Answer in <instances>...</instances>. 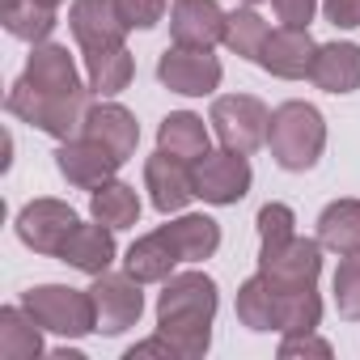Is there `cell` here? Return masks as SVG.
I'll list each match as a JSON object with an SVG mask.
<instances>
[{
    "label": "cell",
    "mask_w": 360,
    "mask_h": 360,
    "mask_svg": "<svg viewBox=\"0 0 360 360\" xmlns=\"http://www.w3.org/2000/svg\"><path fill=\"white\" fill-rule=\"evenodd\" d=\"M221 292L204 271H174L157 297V330L178 347L183 360H200L212 347V318Z\"/></svg>",
    "instance_id": "obj_1"
},
{
    "label": "cell",
    "mask_w": 360,
    "mask_h": 360,
    "mask_svg": "<svg viewBox=\"0 0 360 360\" xmlns=\"http://www.w3.org/2000/svg\"><path fill=\"white\" fill-rule=\"evenodd\" d=\"M94 98H98V94H94L89 85L77 89V94H47V89H34L26 77H18V81L9 85L5 106H9L13 119L39 127V131H47V136L72 140V136L85 131V115H89V106H94Z\"/></svg>",
    "instance_id": "obj_2"
},
{
    "label": "cell",
    "mask_w": 360,
    "mask_h": 360,
    "mask_svg": "<svg viewBox=\"0 0 360 360\" xmlns=\"http://www.w3.org/2000/svg\"><path fill=\"white\" fill-rule=\"evenodd\" d=\"M267 148L280 169H314L326 148V119L309 102H280L267 123Z\"/></svg>",
    "instance_id": "obj_3"
},
{
    "label": "cell",
    "mask_w": 360,
    "mask_h": 360,
    "mask_svg": "<svg viewBox=\"0 0 360 360\" xmlns=\"http://www.w3.org/2000/svg\"><path fill=\"white\" fill-rule=\"evenodd\" d=\"M22 305L34 314V322L60 339H85L98 330L94 297L89 288H68V284H34L22 292Z\"/></svg>",
    "instance_id": "obj_4"
},
{
    "label": "cell",
    "mask_w": 360,
    "mask_h": 360,
    "mask_svg": "<svg viewBox=\"0 0 360 360\" xmlns=\"http://www.w3.org/2000/svg\"><path fill=\"white\" fill-rule=\"evenodd\" d=\"M208 123L221 140V148H233V153H255L267 144V123H271V110L255 98V94H225L212 102L208 110Z\"/></svg>",
    "instance_id": "obj_5"
},
{
    "label": "cell",
    "mask_w": 360,
    "mask_h": 360,
    "mask_svg": "<svg viewBox=\"0 0 360 360\" xmlns=\"http://www.w3.org/2000/svg\"><path fill=\"white\" fill-rule=\"evenodd\" d=\"M259 276L280 292H305L322 276V242L318 238H288L259 250Z\"/></svg>",
    "instance_id": "obj_6"
},
{
    "label": "cell",
    "mask_w": 360,
    "mask_h": 360,
    "mask_svg": "<svg viewBox=\"0 0 360 360\" xmlns=\"http://www.w3.org/2000/svg\"><path fill=\"white\" fill-rule=\"evenodd\" d=\"M191 174H195V200H204L212 208L242 204L250 195V183H255L250 157L246 153H233V148H221V153L200 157Z\"/></svg>",
    "instance_id": "obj_7"
},
{
    "label": "cell",
    "mask_w": 360,
    "mask_h": 360,
    "mask_svg": "<svg viewBox=\"0 0 360 360\" xmlns=\"http://www.w3.org/2000/svg\"><path fill=\"white\" fill-rule=\"evenodd\" d=\"M221 60L212 51H200V47H165L161 60H157V81L174 94H183V98H208L221 89Z\"/></svg>",
    "instance_id": "obj_8"
},
{
    "label": "cell",
    "mask_w": 360,
    "mask_h": 360,
    "mask_svg": "<svg viewBox=\"0 0 360 360\" xmlns=\"http://www.w3.org/2000/svg\"><path fill=\"white\" fill-rule=\"evenodd\" d=\"M89 297H94V314H98V335H123V330L136 326L140 314H144L140 280L127 276V271H123V276H115V271L94 276Z\"/></svg>",
    "instance_id": "obj_9"
},
{
    "label": "cell",
    "mask_w": 360,
    "mask_h": 360,
    "mask_svg": "<svg viewBox=\"0 0 360 360\" xmlns=\"http://www.w3.org/2000/svg\"><path fill=\"white\" fill-rule=\"evenodd\" d=\"M77 225L81 221L64 200H30L18 212V238L34 255H51V259H60V250H64V242L72 238Z\"/></svg>",
    "instance_id": "obj_10"
},
{
    "label": "cell",
    "mask_w": 360,
    "mask_h": 360,
    "mask_svg": "<svg viewBox=\"0 0 360 360\" xmlns=\"http://www.w3.org/2000/svg\"><path fill=\"white\" fill-rule=\"evenodd\" d=\"M119 165L123 161L110 148H102L98 140H89V136L60 140V148H56V169L81 191H98L102 183H110V178L119 174Z\"/></svg>",
    "instance_id": "obj_11"
},
{
    "label": "cell",
    "mask_w": 360,
    "mask_h": 360,
    "mask_svg": "<svg viewBox=\"0 0 360 360\" xmlns=\"http://www.w3.org/2000/svg\"><path fill=\"white\" fill-rule=\"evenodd\" d=\"M144 187H148V200L161 217H174V212H183L191 200H195V174L187 161H178L169 153H153L144 161Z\"/></svg>",
    "instance_id": "obj_12"
},
{
    "label": "cell",
    "mask_w": 360,
    "mask_h": 360,
    "mask_svg": "<svg viewBox=\"0 0 360 360\" xmlns=\"http://www.w3.org/2000/svg\"><path fill=\"white\" fill-rule=\"evenodd\" d=\"M314 56H318V43L305 26H280L267 34L263 51H259V68L280 81H301L314 72Z\"/></svg>",
    "instance_id": "obj_13"
},
{
    "label": "cell",
    "mask_w": 360,
    "mask_h": 360,
    "mask_svg": "<svg viewBox=\"0 0 360 360\" xmlns=\"http://www.w3.org/2000/svg\"><path fill=\"white\" fill-rule=\"evenodd\" d=\"M225 9L217 0H174L169 5V39L178 47H200L212 51L217 43H225Z\"/></svg>",
    "instance_id": "obj_14"
},
{
    "label": "cell",
    "mask_w": 360,
    "mask_h": 360,
    "mask_svg": "<svg viewBox=\"0 0 360 360\" xmlns=\"http://www.w3.org/2000/svg\"><path fill=\"white\" fill-rule=\"evenodd\" d=\"M68 30L77 39L81 51H102V47H119L127 39V22L119 18L115 0H72L68 9Z\"/></svg>",
    "instance_id": "obj_15"
},
{
    "label": "cell",
    "mask_w": 360,
    "mask_h": 360,
    "mask_svg": "<svg viewBox=\"0 0 360 360\" xmlns=\"http://www.w3.org/2000/svg\"><path fill=\"white\" fill-rule=\"evenodd\" d=\"M81 136L98 140V144L110 148L119 161H131V153H136V144H140V123H136V115H131L127 106H119V102H94L89 115H85V131H81Z\"/></svg>",
    "instance_id": "obj_16"
},
{
    "label": "cell",
    "mask_w": 360,
    "mask_h": 360,
    "mask_svg": "<svg viewBox=\"0 0 360 360\" xmlns=\"http://www.w3.org/2000/svg\"><path fill=\"white\" fill-rule=\"evenodd\" d=\"M115 255H119L115 229L102 225V221H94V225H77L72 229V238L60 250V263H68V267H77L85 276H102V271H110Z\"/></svg>",
    "instance_id": "obj_17"
},
{
    "label": "cell",
    "mask_w": 360,
    "mask_h": 360,
    "mask_svg": "<svg viewBox=\"0 0 360 360\" xmlns=\"http://www.w3.org/2000/svg\"><path fill=\"white\" fill-rule=\"evenodd\" d=\"M157 148L169 153V157H178V161H187V165H195L200 157L212 153V131H208V123H204L200 115L174 110V115H165L161 127H157Z\"/></svg>",
    "instance_id": "obj_18"
},
{
    "label": "cell",
    "mask_w": 360,
    "mask_h": 360,
    "mask_svg": "<svg viewBox=\"0 0 360 360\" xmlns=\"http://www.w3.org/2000/svg\"><path fill=\"white\" fill-rule=\"evenodd\" d=\"M22 77L34 89H47V94H77V89H85L81 85V72H77V60L60 43H34Z\"/></svg>",
    "instance_id": "obj_19"
},
{
    "label": "cell",
    "mask_w": 360,
    "mask_h": 360,
    "mask_svg": "<svg viewBox=\"0 0 360 360\" xmlns=\"http://www.w3.org/2000/svg\"><path fill=\"white\" fill-rule=\"evenodd\" d=\"M309 81L322 94H356L360 89V43H318Z\"/></svg>",
    "instance_id": "obj_20"
},
{
    "label": "cell",
    "mask_w": 360,
    "mask_h": 360,
    "mask_svg": "<svg viewBox=\"0 0 360 360\" xmlns=\"http://www.w3.org/2000/svg\"><path fill=\"white\" fill-rule=\"evenodd\" d=\"M178 263H183V259H178L174 242L165 238V229L136 238V242L127 246V255H123V271L136 276L140 284H165V280L174 276Z\"/></svg>",
    "instance_id": "obj_21"
},
{
    "label": "cell",
    "mask_w": 360,
    "mask_h": 360,
    "mask_svg": "<svg viewBox=\"0 0 360 360\" xmlns=\"http://www.w3.org/2000/svg\"><path fill=\"white\" fill-rule=\"evenodd\" d=\"M161 229L174 242V250H178L183 263H204V259H212L221 250V225L212 217H204V212H183L178 221H169Z\"/></svg>",
    "instance_id": "obj_22"
},
{
    "label": "cell",
    "mask_w": 360,
    "mask_h": 360,
    "mask_svg": "<svg viewBox=\"0 0 360 360\" xmlns=\"http://www.w3.org/2000/svg\"><path fill=\"white\" fill-rule=\"evenodd\" d=\"M136 77V60L131 51L119 43V47H102V51H85V85L98 94V98H115L131 85Z\"/></svg>",
    "instance_id": "obj_23"
},
{
    "label": "cell",
    "mask_w": 360,
    "mask_h": 360,
    "mask_svg": "<svg viewBox=\"0 0 360 360\" xmlns=\"http://www.w3.org/2000/svg\"><path fill=\"white\" fill-rule=\"evenodd\" d=\"M318 242L335 255H360V200H335L318 217Z\"/></svg>",
    "instance_id": "obj_24"
},
{
    "label": "cell",
    "mask_w": 360,
    "mask_h": 360,
    "mask_svg": "<svg viewBox=\"0 0 360 360\" xmlns=\"http://www.w3.org/2000/svg\"><path fill=\"white\" fill-rule=\"evenodd\" d=\"M0 356L5 360H34L43 356V326L26 305L0 309Z\"/></svg>",
    "instance_id": "obj_25"
},
{
    "label": "cell",
    "mask_w": 360,
    "mask_h": 360,
    "mask_svg": "<svg viewBox=\"0 0 360 360\" xmlns=\"http://www.w3.org/2000/svg\"><path fill=\"white\" fill-rule=\"evenodd\" d=\"M89 217L110 225V229H136L140 221V195L136 187L119 183V178H110V183H102L98 191H89Z\"/></svg>",
    "instance_id": "obj_26"
},
{
    "label": "cell",
    "mask_w": 360,
    "mask_h": 360,
    "mask_svg": "<svg viewBox=\"0 0 360 360\" xmlns=\"http://www.w3.org/2000/svg\"><path fill=\"white\" fill-rule=\"evenodd\" d=\"M318 322H322V297L314 288H305V292L271 288V330L297 335V330H318Z\"/></svg>",
    "instance_id": "obj_27"
},
{
    "label": "cell",
    "mask_w": 360,
    "mask_h": 360,
    "mask_svg": "<svg viewBox=\"0 0 360 360\" xmlns=\"http://www.w3.org/2000/svg\"><path fill=\"white\" fill-rule=\"evenodd\" d=\"M5 30L22 43H47L56 30V9L39 0H5Z\"/></svg>",
    "instance_id": "obj_28"
},
{
    "label": "cell",
    "mask_w": 360,
    "mask_h": 360,
    "mask_svg": "<svg viewBox=\"0 0 360 360\" xmlns=\"http://www.w3.org/2000/svg\"><path fill=\"white\" fill-rule=\"evenodd\" d=\"M267 34H271V26L259 18L255 5H242V9H233V13L225 18V47H229L233 56H242V60H255V64H259V51H263Z\"/></svg>",
    "instance_id": "obj_29"
},
{
    "label": "cell",
    "mask_w": 360,
    "mask_h": 360,
    "mask_svg": "<svg viewBox=\"0 0 360 360\" xmlns=\"http://www.w3.org/2000/svg\"><path fill=\"white\" fill-rule=\"evenodd\" d=\"M238 322L250 330H271V284L255 271L242 288H238Z\"/></svg>",
    "instance_id": "obj_30"
},
{
    "label": "cell",
    "mask_w": 360,
    "mask_h": 360,
    "mask_svg": "<svg viewBox=\"0 0 360 360\" xmlns=\"http://www.w3.org/2000/svg\"><path fill=\"white\" fill-rule=\"evenodd\" d=\"M335 309L347 322H360V255H339L335 267Z\"/></svg>",
    "instance_id": "obj_31"
},
{
    "label": "cell",
    "mask_w": 360,
    "mask_h": 360,
    "mask_svg": "<svg viewBox=\"0 0 360 360\" xmlns=\"http://www.w3.org/2000/svg\"><path fill=\"white\" fill-rule=\"evenodd\" d=\"M255 225H259L263 246H276V242L297 238V217H292V208H288V204H263Z\"/></svg>",
    "instance_id": "obj_32"
},
{
    "label": "cell",
    "mask_w": 360,
    "mask_h": 360,
    "mask_svg": "<svg viewBox=\"0 0 360 360\" xmlns=\"http://www.w3.org/2000/svg\"><path fill=\"white\" fill-rule=\"evenodd\" d=\"M119 18L127 22V30H153L161 18H165V0H115Z\"/></svg>",
    "instance_id": "obj_33"
},
{
    "label": "cell",
    "mask_w": 360,
    "mask_h": 360,
    "mask_svg": "<svg viewBox=\"0 0 360 360\" xmlns=\"http://www.w3.org/2000/svg\"><path fill=\"white\" fill-rule=\"evenodd\" d=\"M280 356H284V360H292V356H318V360H326V356H330V343L318 339L314 330H297V335H284Z\"/></svg>",
    "instance_id": "obj_34"
},
{
    "label": "cell",
    "mask_w": 360,
    "mask_h": 360,
    "mask_svg": "<svg viewBox=\"0 0 360 360\" xmlns=\"http://www.w3.org/2000/svg\"><path fill=\"white\" fill-rule=\"evenodd\" d=\"M271 5H276V18L284 26H305L309 30V22H314V13H318L322 0H271Z\"/></svg>",
    "instance_id": "obj_35"
},
{
    "label": "cell",
    "mask_w": 360,
    "mask_h": 360,
    "mask_svg": "<svg viewBox=\"0 0 360 360\" xmlns=\"http://www.w3.org/2000/svg\"><path fill=\"white\" fill-rule=\"evenodd\" d=\"M322 13L335 30H356L360 26V0H322Z\"/></svg>",
    "instance_id": "obj_36"
},
{
    "label": "cell",
    "mask_w": 360,
    "mask_h": 360,
    "mask_svg": "<svg viewBox=\"0 0 360 360\" xmlns=\"http://www.w3.org/2000/svg\"><path fill=\"white\" fill-rule=\"evenodd\" d=\"M144 356H165V360H183L178 356V347L157 330L153 339H144V343H136V347H127V360H144Z\"/></svg>",
    "instance_id": "obj_37"
},
{
    "label": "cell",
    "mask_w": 360,
    "mask_h": 360,
    "mask_svg": "<svg viewBox=\"0 0 360 360\" xmlns=\"http://www.w3.org/2000/svg\"><path fill=\"white\" fill-rule=\"evenodd\" d=\"M56 360H85V356H81L77 347H60V352H56Z\"/></svg>",
    "instance_id": "obj_38"
},
{
    "label": "cell",
    "mask_w": 360,
    "mask_h": 360,
    "mask_svg": "<svg viewBox=\"0 0 360 360\" xmlns=\"http://www.w3.org/2000/svg\"><path fill=\"white\" fill-rule=\"evenodd\" d=\"M39 5H51V9H56V5H64V0H39Z\"/></svg>",
    "instance_id": "obj_39"
},
{
    "label": "cell",
    "mask_w": 360,
    "mask_h": 360,
    "mask_svg": "<svg viewBox=\"0 0 360 360\" xmlns=\"http://www.w3.org/2000/svg\"><path fill=\"white\" fill-rule=\"evenodd\" d=\"M242 5H263V0H242Z\"/></svg>",
    "instance_id": "obj_40"
}]
</instances>
